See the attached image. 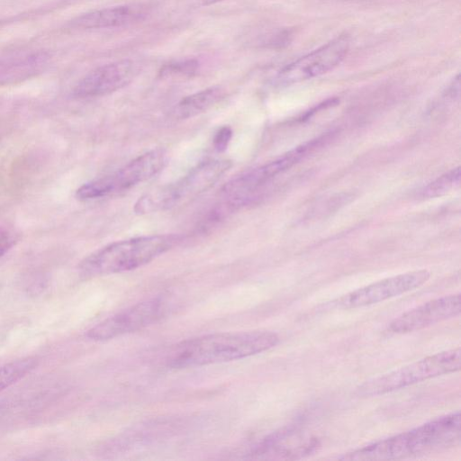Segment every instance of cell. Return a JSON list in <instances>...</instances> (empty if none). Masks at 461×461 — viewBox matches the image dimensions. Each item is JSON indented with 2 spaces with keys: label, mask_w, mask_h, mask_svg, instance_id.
<instances>
[{
  "label": "cell",
  "mask_w": 461,
  "mask_h": 461,
  "mask_svg": "<svg viewBox=\"0 0 461 461\" xmlns=\"http://www.w3.org/2000/svg\"><path fill=\"white\" fill-rule=\"evenodd\" d=\"M279 340L268 330L207 334L176 345L167 362L172 368H186L238 360L268 350Z\"/></svg>",
  "instance_id": "obj_1"
},
{
  "label": "cell",
  "mask_w": 461,
  "mask_h": 461,
  "mask_svg": "<svg viewBox=\"0 0 461 461\" xmlns=\"http://www.w3.org/2000/svg\"><path fill=\"white\" fill-rule=\"evenodd\" d=\"M460 411L440 416L410 430L377 440L339 456L342 460H393L451 447L459 442Z\"/></svg>",
  "instance_id": "obj_2"
},
{
  "label": "cell",
  "mask_w": 461,
  "mask_h": 461,
  "mask_svg": "<svg viewBox=\"0 0 461 461\" xmlns=\"http://www.w3.org/2000/svg\"><path fill=\"white\" fill-rule=\"evenodd\" d=\"M178 240L176 235L160 234L116 241L85 258L79 264V271L86 277L130 271L167 252Z\"/></svg>",
  "instance_id": "obj_3"
},
{
  "label": "cell",
  "mask_w": 461,
  "mask_h": 461,
  "mask_svg": "<svg viewBox=\"0 0 461 461\" xmlns=\"http://www.w3.org/2000/svg\"><path fill=\"white\" fill-rule=\"evenodd\" d=\"M231 165V161L228 159L202 162L176 183L140 197L134 205V212L144 214L185 203L210 189Z\"/></svg>",
  "instance_id": "obj_4"
},
{
  "label": "cell",
  "mask_w": 461,
  "mask_h": 461,
  "mask_svg": "<svg viewBox=\"0 0 461 461\" xmlns=\"http://www.w3.org/2000/svg\"><path fill=\"white\" fill-rule=\"evenodd\" d=\"M460 347L441 351L366 381L357 388L361 397L383 395L428 379L459 371Z\"/></svg>",
  "instance_id": "obj_5"
},
{
  "label": "cell",
  "mask_w": 461,
  "mask_h": 461,
  "mask_svg": "<svg viewBox=\"0 0 461 461\" xmlns=\"http://www.w3.org/2000/svg\"><path fill=\"white\" fill-rule=\"evenodd\" d=\"M167 160L165 149L149 150L118 171L85 183L76 191V197L81 201L93 200L130 189L158 174Z\"/></svg>",
  "instance_id": "obj_6"
},
{
  "label": "cell",
  "mask_w": 461,
  "mask_h": 461,
  "mask_svg": "<svg viewBox=\"0 0 461 461\" xmlns=\"http://www.w3.org/2000/svg\"><path fill=\"white\" fill-rule=\"evenodd\" d=\"M319 142L320 140L304 143L274 160L244 172L226 183L221 189V194L225 198H228V203L232 207L245 204L256 190L276 176L295 165L308 152L312 150Z\"/></svg>",
  "instance_id": "obj_7"
},
{
  "label": "cell",
  "mask_w": 461,
  "mask_h": 461,
  "mask_svg": "<svg viewBox=\"0 0 461 461\" xmlns=\"http://www.w3.org/2000/svg\"><path fill=\"white\" fill-rule=\"evenodd\" d=\"M348 48V37L341 35L285 67L276 76V82L290 85L323 75L340 63Z\"/></svg>",
  "instance_id": "obj_8"
},
{
  "label": "cell",
  "mask_w": 461,
  "mask_h": 461,
  "mask_svg": "<svg viewBox=\"0 0 461 461\" xmlns=\"http://www.w3.org/2000/svg\"><path fill=\"white\" fill-rule=\"evenodd\" d=\"M430 276L429 270L419 269L387 277L341 296L337 303L345 309L378 303L419 288Z\"/></svg>",
  "instance_id": "obj_9"
},
{
  "label": "cell",
  "mask_w": 461,
  "mask_h": 461,
  "mask_svg": "<svg viewBox=\"0 0 461 461\" xmlns=\"http://www.w3.org/2000/svg\"><path fill=\"white\" fill-rule=\"evenodd\" d=\"M165 311L161 299L140 302L102 321L88 330L86 336L101 341L134 332L158 321Z\"/></svg>",
  "instance_id": "obj_10"
},
{
  "label": "cell",
  "mask_w": 461,
  "mask_h": 461,
  "mask_svg": "<svg viewBox=\"0 0 461 461\" xmlns=\"http://www.w3.org/2000/svg\"><path fill=\"white\" fill-rule=\"evenodd\" d=\"M460 312V294L444 295L402 313L390 322L388 329L397 334L410 333L455 318Z\"/></svg>",
  "instance_id": "obj_11"
},
{
  "label": "cell",
  "mask_w": 461,
  "mask_h": 461,
  "mask_svg": "<svg viewBox=\"0 0 461 461\" xmlns=\"http://www.w3.org/2000/svg\"><path fill=\"white\" fill-rule=\"evenodd\" d=\"M138 73V64L129 59L102 65L78 81L73 95L79 98L105 95L129 85Z\"/></svg>",
  "instance_id": "obj_12"
},
{
  "label": "cell",
  "mask_w": 461,
  "mask_h": 461,
  "mask_svg": "<svg viewBox=\"0 0 461 461\" xmlns=\"http://www.w3.org/2000/svg\"><path fill=\"white\" fill-rule=\"evenodd\" d=\"M136 15L127 5H118L95 10L77 16L72 25L83 29H101L124 25Z\"/></svg>",
  "instance_id": "obj_13"
},
{
  "label": "cell",
  "mask_w": 461,
  "mask_h": 461,
  "mask_svg": "<svg viewBox=\"0 0 461 461\" xmlns=\"http://www.w3.org/2000/svg\"><path fill=\"white\" fill-rule=\"evenodd\" d=\"M220 86H211L187 95L174 107L172 114L177 119L192 118L214 105L223 96Z\"/></svg>",
  "instance_id": "obj_14"
},
{
  "label": "cell",
  "mask_w": 461,
  "mask_h": 461,
  "mask_svg": "<svg viewBox=\"0 0 461 461\" xmlns=\"http://www.w3.org/2000/svg\"><path fill=\"white\" fill-rule=\"evenodd\" d=\"M37 359L25 357L9 362L0 366V392L21 380L35 368Z\"/></svg>",
  "instance_id": "obj_15"
},
{
  "label": "cell",
  "mask_w": 461,
  "mask_h": 461,
  "mask_svg": "<svg viewBox=\"0 0 461 461\" xmlns=\"http://www.w3.org/2000/svg\"><path fill=\"white\" fill-rule=\"evenodd\" d=\"M460 178V167L452 168L426 185L421 191V196L423 198L442 196L458 186Z\"/></svg>",
  "instance_id": "obj_16"
},
{
  "label": "cell",
  "mask_w": 461,
  "mask_h": 461,
  "mask_svg": "<svg viewBox=\"0 0 461 461\" xmlns=\"http://www.w3.org/2000/svg\"><path fill=\"white\" fill-rule=\"evenodd\" d=\"M198 62L195 59H188L171 62L161 69L162 77H190L195 73Z\"/></svg>",
  "instance_id": "obj_17"
},
{
  "label": "cell",
  "mask_w": 461,
  "mask_h": 461,
  "mask_svg": "<svg viewBox=\"0 0 461 461\" xmlns=\"http://www.w3.org/2000/svg\"><path fill=\"white\" fill-rule=\"evenodd\" d=\"M232 131L228 126L221 127L215 134L213 140V145L217 151H224L231 139Z\"/></svg>",
  "instance_id": "obj_18"
},
{
  "label": "cell",
  "mask_w": 461,
  "mask_h": 461,
  "mask_svg": "<svg viewBox=\"0 0 461 461\" xmlns=\"http://www.w3.org/2000/svg\"><path fill=\"white\" fill-rule=\"evenodd\" d=\"M14 243L13 236L8 231L0 230V258L13 247Z\"/></svg>",
  "instance_id": "obj_19"
},
{
  "label": "cell",
  "mask_w": 461,
  "mask_h": 461,
  "mask_svg": "<svg viewBox=\"0 0 461 461\" xmlns=\"http://www.w3.org/2000/svg\"><path fill=\"white\" fill-rule=\"evenodd\" d=\"M460 93V80L459 75L456 77L451 85L448 86L447 95L451 98H456L459 96Z\"/></svg>",
  "instance_id": "obj_20"
},
{
  "label": "cell",
  "mask_w": 461,
  "mask_h": 461,
  "mask_svg": "<svg viewBox=\"0 0 461 461\" xmlns=\"http://www.w3.org/2000/svg\"><path fill=\"white\" fill-rule=\"evenodd\" d=\"M192 5H198V6H205L210 5L215 3H218L222 0H186Z\"/></svg>",
  "instance_id": "obj_21"
}]
</instances>
